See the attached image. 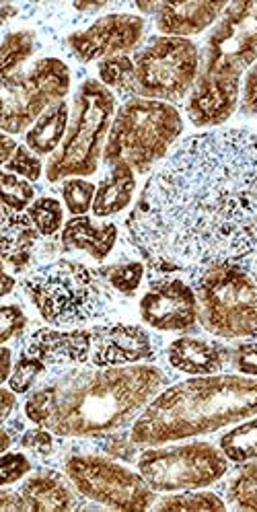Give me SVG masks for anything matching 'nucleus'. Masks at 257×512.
Here are the masks:
<instances>
[{"instance_id":"4be33fe9","label":"nucleus","mask_w":257,"mask_h":512,"mask_svg":"<svg viewBox=\"0 0 257 512\" xmlns=\"http://www.w3.org/2000/svg\"><path fill=\"white\" fill-rule=\"evenodd\" d=\"M38 229L23 212L3 208V264L15 274L25 272L33 262V251L38 245Z\"/></svg>"},{"instance_id":"c85d7f7f","label":"nucleus","mask_w":257,"mask_h":512,"mask_svg":"<svg viewBox=\"0 0 257 512\" xmlns=\"http://www.w3.org/2000/svg\"><path fill=\"white\" fill-rule=\"evenodd\" d=\"M155 510H208V512H223L227 510L225 500L214 492H198L186 490L181 494H173L155 504Z\"/></svg>"},{"instance_id":"dca6fc26","label":"nucleus","mask_w":257,"mask_h":512,"mask_svg":"<svg viewBox=\"0 0 257 512\" xmlns=\"http://www.w3.org/2000/svg\"><path fill=\"white\" fill-rule=\"evenodd\" d=\"M91 348V329L42 327L25 340L23 352L44 362L48 373H62L68 367L91 362Z\"/></svg>"},{"instance_id":"a19ab883","label":"nucleus","mask_w":257,"mask_h":512,"mask_svg":"<svg viewBox=\"0 0 257 512\" xmlns=\"http://www.w3.org/2000/svg\"><path fill=\"white\" fill-rule=\"evenodd\" d=\"M0 512H25V502L19 492H0Z\"/></svg>"},{"instance_id":"f3484780","label":"nucleus","mask_w":257,"mask_h":512,"mask_svg":"<svg viewBox=\"0 0 257 512\" xmlns=\"http://www.w3.org/2000/svg\"><path fill=\"white\" fill-rule=\"evenodd\" d=\"M142 13L155 15L157 29L167 38H190L223 17L229 3H136Z\"/></svg>"},{"instance_id":"e433bc0d","label":"nucleus","mask_w":257,"mask_h":512,"mask_svg":"<svg viewBox=\"0 0 257 512\" xmlns=\"http://www.w3.org/2000/svg\"><path fill=\"white\" fill-rule=\"evenodd\" d=\"M27 327V317L19 305H3L0 309V342L7 344L13 338L23 336Z\"/></svg>"},{"instance_id":"a18cd8bd","label":"nucleus","mask_w":257,"mask_h":512,"mask_svg":"<svg viewBox=\"0 0 257 512\" xmlns=\"http://www.w3.org/2000/svg\"><path fill=\"white\" fill-rule=\"evenodd\" d=\"M13 15H17V9L9 3H3L0 5V23H7Z\"/></svg>"},{"instance_id":"6ab92c4d","label":"nucleus","mask_w":257,"mask_h":512,"mask_svg":"<svg viewBox=\"0 0 257 512\" xmlns=\"http://www.w3.org/2000/svg\"><path fill=\"white\" fill-rule=\"evenodd\" d=\"M167 360L179 373L192 377L220 375L231 364V350L223 344L183 336L169 344Z\"/></svg>"},{"instance_id":"473e14b6","label":"nucleus","mask_w":257,"mask_h":512,"mask_svg":"<svg viewBox=\"0 0 257 512\" xmlns=\"http://www.w3.org/2000/svg\"><path fill=\"white\" fill-rule=\"evenodd\" d=\"M46 373H48V369H46L44 362H40L35 356L21 350L19 360L15 362L13 375L7 381L9 389H13L17 395H25L33 389V385L38 383Z\"/></svg>"},{"instance_id":"c9c22d12","label":"nucleus","mask_w":257,"mask_h":512,"mask_svg":"<svg viewBox=\"0 0 257 512\" xmlns=\"http://www.w3.org/2000/svg\"><path fill=\"white\" fill-rule=\"evenodd\" d=\"M19 445L38 457H50L56 451V434L42 426L31 428L21 434Z\"/></svg>"},{"instance_id":"a211bd4d","label":"nucleus","mask_w":257,"mask_h":512,"mask_svg":"<svg viewBox=\"0 0 257 512\" xmlns=\"http://www.w3.org/2000/svg\"><path fill=\"white\" fill-rule=\"evenodd\" d=\"M241 87L198 77L188 97V118L198 128H214L231 120L239 105Z\"/></svg>"},{"instance_id":"4468645a","label":"nucleus","mask_w":257,"mask_h":512,"mask_svg":"<svg viewBox=\"0 0 257 512\" xmlns=\"http://www.w3.org/2000/svg\"><path fill=\"white\" fill-rule=\"evenodd\" d=\"M144 35V19L130 13H109L99 17L85 31L68 35V48L81 62H95L122 56L134 50Z\"/></svg>"},{"instance_id":"58836bf2","label":"nucleus","mask_w":257,"mask_h":512,"mask_svg":"<svg viewBox=\"0 0 257 512\" xmlns=\"http://www.w3.org/2000/svg\"><path fill=\"white\" fill-rule=\"evenodd\" d=\"M231 367L243 377H257V342H241L231 350Z\"/></svg>"},{"instance_id":"9b49d317","label":"nucleus","mask_w":257,"mask_h":512,"mask_svg":"<svg viewBox=\"0 0 257 512\" xmlns=\"http://www.w3.org/2000/svg\"><path fill=\"white\" fill-rule=\"evenodd\" d=\"M68 480L87 500L114 510H149L157 494L140 473L101 455H72L64 463Z\"/></svg>"},{"instance_id":"0eeeda50","label":"nucleus","mask_w":257,"mask_h":512,"mask_svg":"<svg viewBox=\"0 0 257 512\" xmlns=\"http://www.w3.org/2000/svg\"><path fill=\"white\" fill-rule=\"evenodd\" d=\"M116 114V97L103 83L85 81L75 97L66 138L46 165L50 184L70 177H89L97 173L103 157V140H107Z\"/></svg>"},{"instance_id":"5701e85b","label":"nucleus","mask_w":257,"mask_h":512,"mask_svg":"<svg viewBox=\"0 0 257 512\" xmlns=\"http://www.w3.org/2000/svg\"><path fill=\"white\" fill-rule=\"evenodd\" d=\"M136 192V171L126 165L118 163L109 171V175L101 181L95 200H93V214L97 218H107L120 214L132 204Z\"/></svg>"},{"instance_id":"ddd939ff","label":"nucleus","mask_w":257,"mask_h":512,"mask_svg":"<svg viewBox=\"0 0 257 512\" xmlns=\"http://www.w3.org/2000/svg\"><path fill=\"white\" fill-rule=\"evenodd\" d=\"M140 317L157 332H192L198 325L196 290L179 278L157 280L140 299Z\"/></svg>"},{"instance_id":"de8ad7c7","label":"nucleus","mask_w":257,"mask_h":512,"mask_svg":"<svg viewBox=\"0 0 257 512\" xmlns=\"http://www.w3.org/2000/svg\"><path fill=\"white\" fill-rule=\"evenodd\" d=\"M253 278H255V282H257V262H255V270H253Z\"/></svg>"},{"instance_id":"423d86ee","label":"nucleus","mask_w":257,"mask_h":512,"mask_svg":"<svg viewBox=\"0 0 257 512\" xmlns=\"http://www.w3.org/2000/svg\"><path fill=\"white\" fill-rule=\"evenodd\" d=\"M198 321L225 340L257 338V282L237 262L202 268L194 284Z\"/></svg>"},{"instance_id":"ea45409f","label":"nucleus","mask_w":257,"mask_h":512,"mask_svg":"<svg viewBox=\"0 0 257 512\" xmlns=\"http://www.w3.org/2000/svg\"><path fill=\"white\" fill-rule=\"evenodd\" d=\"M241 109H243L245 116H257V60L249 68L245 83H243Z\"/></svg>"},{"instance_id":"9d476101","label":"nucleus","mask_w":257,"mask_h":512,"mask_svg":"<svg viewBox=\"0 0 257 512\" xmlns=\"http://www.w3.org/2000/svg\"><path fill=\"white\" fill-rule=\"evenodd\" d=\"M70 91V70L58 58L35 62L27 72L3 79V130L27 132L54 103Z\"/></svg>"},{"instance_id":"72a5a7b5","label":"nucleus","mask_w":257,"mask_h":512,"mask_svg":"<svg viewBox=\"0 0 257 512\" xmlns=\"http://www.w3.org/2000/svg\"><path fill=\"white\" fill-rule=\"evenodd\" d=\"M0 186H3V208H9L13 212H23L35 202L33 186L27 179H21L15 173L3 171Z\"/></svg>"},{"instance_id":"c03bdc74","label":"nucleus","mask_w":257,"mask_h":512,"mask_svg":"<svg viewBox=\"0 0 257 512\" xmlns=\"http://www.w3.org/2000/svg\"><path fill=\"white\" fill-rule=\"evenodd\" d=\"M13 352H11V348H3V381L7 383L9 379H11V375H13Z\"/></svg>"},{"instance_id":"412c9836","label":"nucleus","mask_w":257,"mask_h":512,"mask_svg":"<svg viewBox=\"0 0 257 512\" xmlns=\"http://www.w3.org/2000/svg\"><path fill=\"white\" fill-rule=\"evenodd\" d=\"M118 241L114 223H95L91 216H72L62 229V247L89 253L93 260L103 262Z\"/></svg>"},{"instance_id":"c756f323","label":"nucleus","mask_w":257,"mask_h":512,"mask_svg":"<svg viewBox=\"0 0 257 512\" xmlns=\"http://www.w3.org/2000/svg\"><path fill=\"white\" fill-rule=\"evenodd\" d=\"M27 216L42 237H54L64 229V208L56 198H38L27 208Z\"/></svg>"},{"instance_id":"37998d69","label":"nucleus","mask_w":257,"mask_h":512,"mask_svg":"<svg viewBox=\"0 0 257 512\" xmlns=\"http://www.w3.org/2000/svg\"><path fill=\"white\" fill-rule=\"evenodd\" d=\"M17 142L11 138V134H3V165L11 161V157L15 155L17 151Z\"/></svg>"},{"instance_id":"f03ea898","label":"nucleus","mask_w":257,"mask_h":512,"mask_svg":"<svg viewBox=\"0 0 257 512\" xmlns=\"http://www.w3.org/2000/svg\"><path fill=\"white\" fill-rule=\"evenodd\" d=\"M165 383L155 364L66 369L29 393L25 416L56 436H105L128 426Z\"/></svg>"},{"instance_id":"2eb2a0df","label":"nucleus","mask_w":257,"mask_h":512,"mask_svg":"<svg viewBox=\"0 0 257 512\" xmlns=\"http://www.w3.org/2000/svg\"><path fill=\"white\" fill-rule=\"evenodd\" d=\"M91 364L99 369L130 367V364L155 360L153 338L138 325L112 323L91 329Z\"/></svg>"},{"instance_id":"6e6552de","label":"nucleus","mask_w":257,"mask_h":512,"mask_svg":"<svg viewBox=\"0 0 257 512\" xmlns=\"http://www.w3.org/2000/svg\"><path fill=\"white\" fill-rule=\"evenodd\" d=\"M138 473L155 492L202 490L223 480L231 461L212 443H186L146 449L138 455Z\"/></svg>"},{"instance_id":"79ce46f5","label":"nucleus","mask_w":257,"mask_h":512,"mask_svg":"<svg viewBox=\"0 0 257 512\" xmlns=\"http://www.w3.org/2000/svg\"><path fill=\"white\" fill-rule=\"evenodd\" d=\"M0 404H3V410H0V420L3 424L11 418V414L17 410V393L13 389H3L0 391Z\"/></svg>"},{"instance_id":"cd10ccee","label":"nucleus","mask_w":257,"mask_h":512,"mask_svg":"<svg viewBox=\"0 0 257 512\" xmlns=\"http://www.w3.org/2000/svg\"><path fill=\"white\" fill-rule=\"evenodd\" d=\"M227 498L239 510H257V459L241 463L227 486Z\"/></svg>"},{"instance_id":"49530a36","label":"nucleus","mask_w":257,"mask_h":512,"mask_svg":"<svg viewBox=\"0 0 257 512\" xmlns=\"http://www.w3.org/2000/svg\"><path fill=\"white\" fill-rule=\"evenodd\" d=\"M15 278L9 274V272H5L3 274V297H9L11 295V290L15 288Z\"/></svg>"},{"instance_id":"7c9ffc66","label":"nucleus","mask_w":257,"mask_h":512,"mask_svg":"<svg viewBox=\"0 0 257 512\" xmlns=\"http://www.w3.org/2000/svg\"><path fill=\"white\" fill-rule=\"evenodd\" d=\"M99 276L118 290L124 297H132L134 292L140 288L144 278V266L140 262H126V264H114L105 266L99 270Z\"/></svg>"},{"instance_id":"39448f33","label":"nucleus","mask_w":257,"mask_h":512,"mask_svg":"<svg viewBox=\"0 0 257 512\" xmlns=\"http://www.w3.org/2000/svg\"><path fill=\"white\" fill-rule=\"evenodd\" d=\"M99 272L81 262L58 260L27 274L25 295L52 327H79L103 315L107 295Z\"/></svg>"},{"instance_id":"b1692460","label":"nucleus","mask_w":257,"mask_h":512,"mask_svg":"<svg viewBox=\"0 0 257 512\" xmlns=\"http://www.w3.org/2000/svg\"><path fill=\"white\" fill-rule=\"evenodd\" d=\"M70 124V109L66 101L54 103L50 109L40 116V120L35 122L27 134H25V144L35 155H54L68 132Z\"/></svg>"},{"instance_id":"f8f14e48","label":"nucleus","mask_w":257,"mask_h":512,"mask_svg":"<svg viewBox=\"0 0 257 512\" xmlns=\"http://www.w3.org/2000/svg\"><path fill=\"white\" fill-rule=\"evenodd\" d=\"M257 60V3H231L206 42L200 77L241 87Z\"/></svg>"},{"instance_id":"393cba45","label":"nucleus","mask_w":257,"mask_h":512,"mask_svg":"<svg viewBox=\"0 0 257 512\" xmlns=\"http://www.w3.org/2000/svg\"><path fill=\"white\" fill-rule=\"evenodd\" d=\"M218 447L235 465L257 459V416L237 424L233 430L220 436Z\"/></svg>"},{"instance_id":"7ed1b4c3","label":"nucleus","mask_w":257,"mask_h":512,"mask_svg":"<svg viewBox=\"0 0 257 512\" xmlns=\"http://www.w3.org/2000/svg\"><path fill=\"white\" fill-rule=\"evenodd\" d=\"M257 414V379L208 375L161 391L130 428L138 447H157L235 426Z\"/></svg>"},{"instance_id":"f704fd0d","label":"nucleus","mask_w":257,"mask_h":512,"mask_svg":"<svg viewBox=\"0 0 257 512\" xmlns=\"http://www.w3.org/2000/svg\"><path fill=\"white\" fill-rule=\"evenodd\" d=\"M3 171L15 173L19 177H25L27 181H38L42 177L44 165H42L40 157L29 149V146H21L19 144L15 155L11 157V161L3 165Z\"/></svg>"},{"instance_id":"20e7f679","label":"nucleus","mask_w":257,"mask_h":512,"mask_svg":"<svg viewBox=\"0 0 257 512\" xmlns=\"http://www.w3.org/2000/svg\"><path fill=\"white\" fill-rule=\"evenodd\" d=\"M181 132L183 120L171 103L132 97L114 116L103 161L109 167L126 163L144 175L167 157Z\"/></svg>"},{"instance_id":"1a4fd4ad","label":"nucleus","mask_w":257,"mask_h":512,"mask_svg":"<svg viewBox=\"0 0 257 512\" xmlns=\"http://www.w3.org/2000/svg\"><path fill=\"white\" fill-rule=\"evenodd\" d=\"M134 66L138 97L179 103L200 77V52L192 40L159 35L136 54Z\"/></svg>"},{"instance_id":"4c0bfd02","label":"nucleus","mask_w":257,"mask_h":512,"mask_svg":"<svg viewBox=\"0 0 257 512\" xmlns=\"http://www.w3.org/2000/svg\"><path fill=\"white\" fill-rule=\"evenodd\" d=\"M31 471V461L23 453H3L0 459V486L7 488L17 484Z\"/></svg>"},{"instance_id":"2f4dec72","label":"nucleus","mask_w":257,"mask_h":512,"mask_svg":"<svg viewBox=\"0 0 257 512\" xmlns=\"http://www.w3.org/2000/svg\"><path fill=\"white\" fill-rule=\"evenodd\" d=\"M95 194V184H91L85 177H70L62 186V200L72 216H85L89 210H93Z\"/></svg>"},{"instance_id":"bb28decb","label":"nucleus","mask_w":257,"mask_h":512,"mask_svg":"<svg viewBox=\"0 0 257 512\" xmlns=\"http://www.w3.org/2000/svg\"><path fill=\"white\" fill-rule=\"evenodd\" d=\"M35 33L33 31H11L5 35L3 48H0V60H3V79L13 77L19 72V66L25 64L35 52Z\"/></svg>"},{"instance_id":"f257e3e1","label":"nucleus","mask_w":257,"mask_h":512,"mask_svg":"<svg viewBox=\"0 0 257 512\" xmlns=\"http://www.w3.org/2000/svg\"><path fill=\"white\" fill-rule=\"evenodd\" d=\"M126 229L159 272L241 262L257 253V134L183 140L146 181Z\"/></svg>"},{"instance_id":"aec40b11","label":"nucleus","mask_w":257,"mask_h":512,"mask_svg":"<svg viewBox=\"0 0 257 512\" xmlns=\"http://www.w3.org/2000/svg\"><path fill=\"white\" fill-rule=\"evenodd\" d=\"M77 488L68 480V475L44 469L27 478L19 490L25 512H66L79 508Z\"/></svg>"},{"instance_id":"a878e982","label":"nucleus","mask_w":257,"mask_h":512,"mask_svg":"<svg viewBox=\"0 0 257 512\" xmlns=\"http://www.w3.org/2000/svg\"><path fill=\"white\" fill-rule=\"evenodd\" d=\"M99 79L107 89L132 99L136 95V66L134 60L126 54L105 58L99 62Z\"/></svg>"}]
</instances>
